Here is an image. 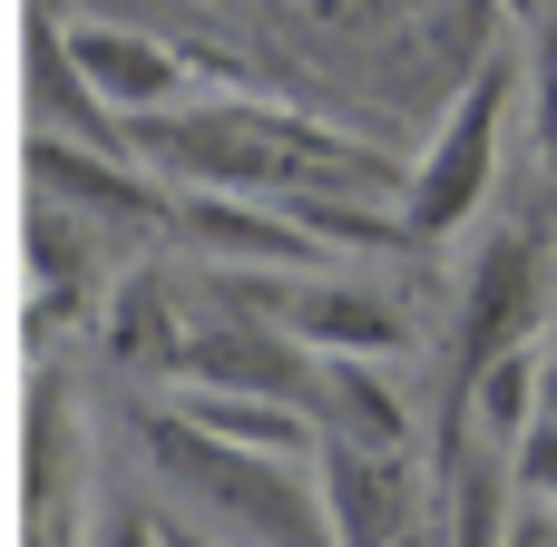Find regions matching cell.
Segmentation results:
<instances>
[{
    "instance_id": "cell-17",
    "label": "cell",
    "mask_w": 557,
    "mask_h": 547,
    "mask_svg": "<svg viewBox=\"0 0 557 547\" xmlns=\"http://www.w3.org/2000/svg\"><path fill=\"white\" fill-rule=\"evenodd\" d=\"M157 547H206V538L196 529H157Z\"/></svg>"
},
{
    "instance_id": "cell-18",
    "label": "cell",
    "mask_w": 557,
    "mask_h": 547,
    "mask_svg": "<svg viewBox=\"0 0 557 547\" xmlns=\"http://www.w3.org/2000/svg\"><path fill=\"white\" fill-rule=\"evenodd\" d=\"M392 547H441V538H421V529H401V538H392Z\"/></svg>"
},
{
    "instance_id": "cell-13",
    "label": "cell",
    "mask_w": 557,
    "mask_h": 547,
    "mask_svg": "<svg viewBox=\"0 0 557 547\" xmlns=\"http://www.w3.org/2000/svg\"><path fill=\"white\" fill-rule=\"evenodd\" d=\"M470 401H480V421L499 431V440H519L529 431V411H539V352L519 343V352H499L480 382H470Z\"/></svg>"
},
{
    "instance_id": "cell-5",
    "label": "cell",
    "mask_w": 557,
    "mask_h": 547,
    "mask_svg": "<svg viewBox=\"0 0 557 547\" xmlns=\"http://www.w3.org/2000/svg\"><path fill=\"white\" fill-rule=\"evenodd\" d=\"M313 509H323V538L333 547H392L411 529V470L401 450H362V440H323L313 450Z\"/></svg>"
},
{
    "instance_id": "cell-16",
    "label": "cell",
    "mask_w": 557,
    "mask_h": 547,
    "mask_svg": "<svg viewBox=\"0 0 557 547\" xmlns=\"http://www.w3.org/2000/svg\"><path fill=\"white\" fill-rule=\"evenodd\" d=\"M529 421H548V431H557V352L539 362V411H529Z\"/></svg>"
},
{
    "instance_id": "cell-6",
    "label": "cell",
    "mask_w": 557,
    "mask_h": 547,
    "mask_svg": "<svg viewBox=\"0 0 557 547\" xmlns=\"http://www.w3.org/2000/svg\"><path fill=\"white\" fill-rule=\"evenodd\" d=\"M69 69H78V88H88L98 108H117V117H157V108H176V88H186V59H176V49H157V39H137V29H108V20H78V29H69Z\"/></svg>"
},
{
    "instance_id": "cell-12",
    "label": "cell",
    "mask_w": 557,
    "mask_h": 547,
    "mask_svg": "<svg viewBox=\"0 0 557 547\" xmlns=\"http://www.w3.org/2000/svg\"><path fill=\"white\" fill-rule=\"evenodd\" d=\"M441 547H519V529H509V480H499L490 460L460 470V489H450V538Z\"/></svg>"
},
{
    "instance_id": "cell-14",
    "label": "cell",
    "mask_w": 557,
    "mask_h": 547,
    "mask_svg": "<svg viewBox=\"0 0 557 547\" xmlns=\"http://www.w3.org/2000/svg\"><path fill=\"white\" fill-rule=\"evenodd\" d=\"M529 98H539V147L557 176V0H539V29H529Z\"/></svg>"
},
{
    "instance_id": "cell-7",
    "label": "cell",
    "mask_w": 557,
    "mask_h": 547,
    "mask_svg": "<svg viewBox=\"0 0 557 547\" xmlns=\"http://www.w3.org/2000/svg\"><path fill=\"white\" fill-rule=\"evenodd\" d=\"M176 225H186L206 254H225V264H264V274H313V264H323V245H313L294 215H264L255 196H215V186H186Z\"/></svg>"
},
{
    "instance_id": "cell-8",
    "label": "cell",
    "mask_w": 557,
    "mask_h": 547,
    "mask_svg": "<svg viewBox=\"0 0 557 547\" xmlns=\"http://www.w3.org/2000/svg\"><path fill=\"white\" fill-rule=\"evenodd\" d=\"M166 411H176V421H196L206 440L255 450V460H313V421H304V401H274V391H225V382H186Z\"/></svg>"
},
{
    "instance_id": "cell-3",
    "label": "cell",
    "mask_w": 557,
    "mask_h": 547,
    "mask_svg": "<svg viewBox=\"0 0 557 547\" xmlns=\"http://www.w3.org/2000/svg\"><path fill=\"white\" fill-rule=\"evenodd\" d=\"M499 127H509V69H480L470 98L441 117L431 157L411 166V196H401V235H450L480 196H490V166H499Z\"/></svg>"
},
{
    "instance_id": "cell-9",
    "label": "cell",
    "mask_w": 557,
    "mask_h": 547,
    "mask_svg": "<svg viewBox=\"0 0 557 547\" xmlns=\"http://www.w3.org/2000/svg\"><path fill=\"white\" fill-rule=\"evenodd\" d=\"M274 333L304 343V352H362V362L401 352V313H392L382 294H362V284H304V294L274 313Z\"/></svg>"
},
{
    "instance_id": "cell-15",
    "label": "cell",
    "mask_w": 557,
    "mask_h": 547,
    "mask_svg": "<svg viewBox=\"0 0 557 547\" xmlns=\"http://www.w3.org/2000/svg\"><path fill=\"white\" fill-rule=\"evenodd\" d=\"M78 547H157V519H147V509H127V499H108V509H98V529H88Z\"/></svg>"
},
{
    "instance_id": "cell-11",
    "label": "cell",
    "mask_w": 557,
    "mask_h": 547,
    "mask_svg": "<svg viewBox=\"0 0 557 547\" xmlns=\"http://www.w3.org/2000/svg\"><path fill=\"white\" fill-rule=\"evenodd\" d=\"M29 157H39L49 206H78V215H157V186H147L137 166H117L108 147H78L69 127H39Z\"/></svg>"
},
{
    "instance_id": "cell-4",
    "label": "cell",
    "mask_w": 557,
    "mask_h": 547,
    "mask_svg": "<svg viewBox=\"0 0 557 547\" xmlns=\"http://www.w3.org/2000/svg\"><path fill=\"white\" fill-rule=\"evenodd\" d=\"M548 313V274H539V235H490V254L470 264V303H460V343H450V391L470 401V382L529 343V323Z\"/></svg>"
},
{
    "instance_id": "cell-1",
    "label": "cell",
    "mask_w": 557,
    "mask_h": 547,
    "mask_svg": "<svg viewBox=\"0 0 557 547\" xmlns=\"http://www.w3.org/2000/svg\"><path fill=\"white\" fill-rule=\"evenodd\" d=\"M127 147L157 157L186 186H215V196H362L382 176L352 137H333L313 117H284V108H255V98L127 117Z\"/></svg>"
},
{
    "instance_id": "cell-10",
    "label": "cell",
    "mask_w": 557,
    "mask_h": 547,
    "mask_svg": "<svg viewBox=\"0 0 557 547\" xmlns=\"http://www.w3.org/2000/svg\"><path fill=\"white\" fill-rule=\"evenodd\" d=\"M313 421H323V440H362V450H401L411 440V411H401V391H382V372L362 362V352H313Z\"/></svg>"
},
{
    "instance_id": "cell-2",
    "label": "cell",
    "mask_w": 557,
    "mask_h": 547,
    "mask_svg": "<svg viewBox=\"0 0 557 547\" xmlns=\"http://www.w3.org/2000/svg\"><path fill=\"white\" fill-rule=\"evenodd\" d=\"M147 450H157L215 519H235L255 547H333V538H323L313 489L294 480V460H255V450H235V440H206V431L176 421V411L147 421Z\"/></svg>"
}]
</instances>
